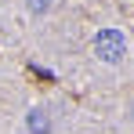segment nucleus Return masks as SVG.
<instances>
[{
  "label": "nucleus",
  "instance_id": "7ed1b4c3",
  "mask_svg": "<svg viewBox=\"0 0 134 134\" xmlns=\"http://www.w3.org/2000/svg\"><path fill=\"white\" fill-rule=\"evenodd\" d=\"M51 0H29V11H47Z\"/></svg>",
  "mask_w": 134,
  "mask_h": 134
},
{
  "label": "nucleus",
  "instance_id": "f03ea898",
  "mask_svg": "<svg viewBox=\"0 0 134 134\" xmlns=\"http://www.w3.org/2000/svg\"><path fill=\"white\" fill-rule=\"evenodd\" d=\"M29 131H33V134H47V131H51L47 112H40V109H36V112H29Z\"/></svg>",
  "mask_w": 134,
  "mask_h": 134
},
{
  "label": "nucleus",
  "instance_id": "f257e3e1",
  "mask_svg": "<svg viewBox=\"0 0 134 134\" xmlns=\"http://www.w3.org/2000/svg\"><path fill=\"white\" fill-rule=\"evenodd\" d=\"M94 51H98L102 62H123V54H127V40H123L120 29H102V33L94 36Z\"/></svg>",
  "mask_w": 134,
  "mask_h": 134
}]
</instances>
